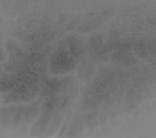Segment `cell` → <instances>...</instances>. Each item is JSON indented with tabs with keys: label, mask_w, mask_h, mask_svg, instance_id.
<instances>
[{
	"label": "cell",
	"mask_w": 156,
	"mask_h": 138,
	"mask_svg": "<svg viewBox=\"0 0 156 138\" xmlns=\"http://www.w3.org/2000/svg\"><path fill=\"white\" fill-rule=\"evenodd\" d=\"M36 106H16L3 109L2 117L7 122L15 125H25L29 122L38 114Z\"/></svg>",
	"instance_id": "1"
},
{
	"label": "cell",
	"mask_w": 156,
	"mask_h": 138,
	"mask_svg": "<svg viewBox=\"0 0 156 138\" xmlns=\"http://www.w3.org/2000/svg\"><path fill=\"white\" fill-rule=\"evenodd\" d=\"M91 71V67L89 64H85L82 66V68L80 70V74L82 75V78H88V75L90 74Z\"/></svg>",
	"instance_id": "2"
}]
</instances>
